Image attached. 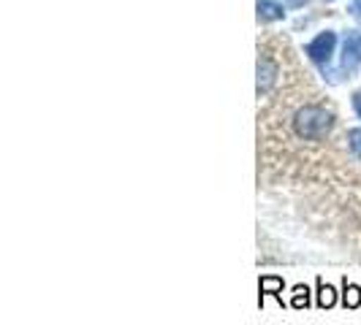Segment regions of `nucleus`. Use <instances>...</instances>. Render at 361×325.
<instances>
[{
  "instance_id": "1",
  "label": "nucleus",
  "mask_w": 361,
  "mask_h": 325,
  "mask_svg": "<svg viewBox=\"0 0 361 325\" xmlns=\"http://www.w3.org/2000/svg\"><path fill=\"white\" fill-rule=\"evenodd\" d=\"M331 125H334V117L324 106H302L293 114V130L305 141L324 139L326 133L331 130Z\"/></svg>"
},
{
  "instance_id": "2",
  "label": "nucleus",
  "mask_w": 361,
  "mask_h": 325,
  "mask_svg": "<svg viewBox=\"0 0 361 325\" xmlns=\"http://www.w3.org/2000/svg\"><path fill=\"white\" fill-rule=\"evenodd\" d=\"M334 46H337V36L331 33V30H326L321 36H315L310 41L307 46H305V52L307 57L321 68V73H329V63H331V54H334Z\"/></svg>"
},
{
  "instance_id": "3",
  "label": "nucleus",
  "mask_w": 361,
  "mask_h": 325,
  "mask_svg": "<svg viewBox=\"0 0 361 325\" xmlns=\"http://www.w3.org/2000/svg\"><path fill=\"white\" fill-rule=\"evenodd\" d=\"M361 65V36L359 33H348L343 44V63L337 71V82L340 79H350L353 73L359 71Z\"/></svg>"
},
{
  "instance_id": "4",
  "label": "nucleus",
  "mask_w": 361,
  "mask_h": 325,
  "mask_svg": "<svg viewBox=\"0 0 361 325\" xmlns=\"http://www.w3.org/2000/svg\"><path fill=\"white\" fill-rule=\"evenodd\" d=\"M283 288H286L283 276H274V274L261 276V279H258V290H261V295H258V307H264V298H267V295H274V298L283 304Z\"/></svg>"
},
{
  "instance_id": "5",
  "label": "nucleus",
  "mask_w": 361,
  "mask_h": 325,
  "mask_svg": "<svg viewBox=\"0 0 361 325\" xmlns=\"http://www.w3.org/2000/svg\"><path fill=\"white\" fill-rule=\"evenodd\" d=\"M277 82V65L269 57H258V95L269 92Z\"/></svg>"
},
{
  "instance_id": "6",
  "label": "nucleus",
  "mask_w": 361,
  "mask_h": 325,
  "mask_svg": "<svg viewBox=\"0 0 361 325\" xmlns=\"http://www.w3.org/2000/svg\"><path fill=\"white\" fill-rule=\"evenodd\" d=\"M255 8H258L261 22H277V19L286 17V11H283V6L277 0H255Z\"/></svg>"
},
{
  "instance_id": "7",
  "label": "nucleus",
  "mask_w": 361,
  "mask_h": 325,
  "mask_svg": "<svg viewBox=\"0 0 361 325\" xmlns=\"http://www.w3.org/2000/svg\"><path fill=\"white\" fill-rule=\"evenodd\" d=\"M315 290H318V298H315L318 309H331L337 304V290L331 288V285H326L321 276L315 279Z\"/></svg>"
},
{
  "instance_id": "8",
  "label": "nucleus",
  "mask_w": 361,
  "mask_h": 325,
  "mask_svg": "<svg viewBox=\"0 0 361 325\" xmlns=\"http://www.w3.org/2000/svg\"><path fill=\"white\" fill-rule=\"evenodd\" d=\"M343 307L345 309H359L361 307V288L348 282V276L343 279Z\"/></svg>"
},
{
  "instance_id": "9",
  "label": "nucleus",
  "mask_w": 361,
  "mask_h": 325,
  "mask_svg": "<svg viewBox=\"0 0 361 325\" xmlns=\"http://www.w3.org/2000/svg\"><path fill=\"white\" fill-rule=\"evenodd\" d=\"M290 307H293V309H307L310 307V288H307V285H296V288H293Z\"/></svg>"
},
{
  "instance_id": "10",
  "label": "nucleus",
  "mask_w": 361,
  "mask_h": 325,
  "mask_svg": "<svg viewBox=\"0 0 361 325\" xmlns=\"http://www.w3.org/2000/svg\"><path fill=\"white\" fill-rule=\"evenodd\" d=\"M348 146H350V152L361 160V127L348 130Z\"/></svg>"
},
{
  "instance_id": "11",
  "label": "nucleus",
  "mask_w": 361,
  "mask_h": 325,
  "mask_svg": "<svg viewBox=\"0 0 361 325\" xmlns=\"http://www.w3.org/2000/svg\"><path fill=\"white\" fill-rule=\"evenodd\" d=\"M353 111H356V117L361 120V92H353Z\"/></svg>"
},
{
  "instance_id": "12",
  "label": "nucleus",
  "mask_w": 361,
  "mask_h": 325,
  "mask_svg": "<svg viewBox=\"0 0 361 325\" xmlns=\"http://www.w3.org/2000/svg\"><path fill=\"white\" fill-rule=\"evenodd\" d=\"M350 14L361 22V0H353V3H350Z\"/></svg>"
},
{
  "instance_id": "13",
  "label": "nucleus",
  "mask_w": 361,
  "mask_h": 325,
  "mask_svg": "<svg viewBox=\"0 0 361 325\" xmlns=\"http://www.w3.org/2000/svg\"><path fill=\"white\" fill-rule=\"evenodd\" d=\"M305 3H307V0H286V6H293V8H296V6H305Z\"/></svg>"
}]
</instances>
